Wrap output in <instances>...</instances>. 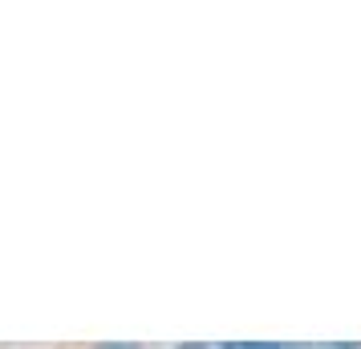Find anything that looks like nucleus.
Wrapping results in <instances>:
<instances>
[{
	"label": "nucleus",
	"mask_w": 361,
	"mask_h": 349,
	"mask_svg": "<svg viewBox=\"0 0 361 349\" xmlns=\"http://www.w3.org/2000/svg\"><path fill=\"white\" fill-rule=\"evenodd\" d=\"M224 349H280L276 341H228Z\"/></svg>",
	"instance_id": "obj_1"
},
{
	"label": "nucleus",
	"mask_w": 361,
	"mask_h": 349,
	"mask_svg": "<svg viewBox=\"0 0 361 349\" xmlns=\"http://www.w3.org/2000/svg\"><path fill=\"white\" fill-rule=\"evenodd\" d=\"M179 349H207V345H179Z\"/></svg>",
	"instance_id": "obj_4"
},
{
	"label": "nucleus",
	"mask_w": 361,
	"mask_h": 349,
	"mask_svg": "<svg viewBox=\"0 0 361 349\" xmlns=\"http://www.w3.org/2000/svg\"><path fill=\"white\" fill-rule=\"evenodd\" d=\"M317 349H361L357 341H329V345H317Z\"/></svg>",
	"instance_id": "obj_2"
},
{
	"label": "nucleus",
	"mask_w": 361,
	"mask_h": 349,
	"mask_svg": "<svg viewBox=\"0 0 361 349\" xmlns=\"http://www.w3.org/2000/svg\"><path fill=\"white\" fill-rule=\"evenodd\" d=\"M98 349H142V345H134V341H106V345Z\"/></svg>",
	"instance_id": "obj_3"
}]
</instances>
